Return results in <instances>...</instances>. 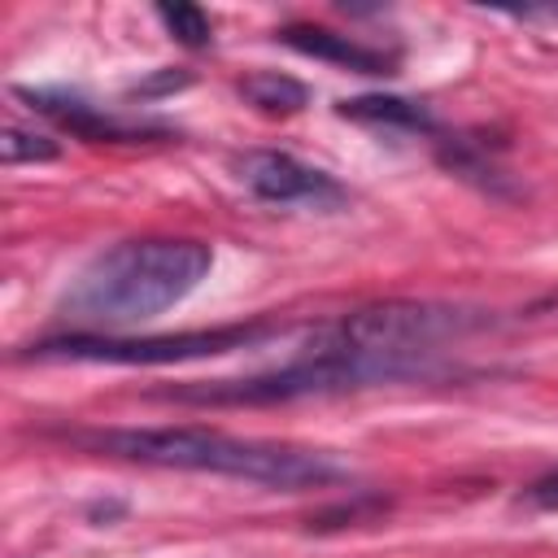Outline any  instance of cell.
I'll list each match as a JSON object with an SVG mask.
<instances>
[{
    "label": "cell",
    "mask_w": 558,
    "mask_h": 558,
    "mask_svg": "<svg viewBox=\"0 0 558 558\" xmlns=\"http://www.w3.org/2000/svg\"><path fill=\"white\" fill-rule=\"evenodd\" d=\"M214 248L187 235H140L100 248L65 283L57 314L74 331L122 336L201 288Z\"/></svg>",
    "instance_id": "obj_1"
},
{
    "label": "cell",
    "mask_w": 558,
    "mask_h": 558,
    "mask_svg": "<svg viewBox=\"0 0 558 558\" xmlns=\"http://www.w3.org/2000/svg\"><path fill=\"white\" fill-rule=\"evenodd\" d=\"M74 445H87L109 458L170 466V471H205L227 480H248L279 493H310L349 480V466L331 453L279 445V440H244L218 427H105V432H74Z\"/></svg>",
    "instance_id": "obj_2"
},
{
    "label": "cell",
    "mask_w": 558,
    "mask_h": 558,
    "mask_svg": "<svg viewBox=\"0 0 558 558\" xmlns=\"http://www.w3.org/2000/svg\"><path fill=\"white\" fill-rule=\"evenodd\" d=\"M440 375V362H418V357H384V353H353L323 344L305 331L301 349L262 375L244 379H205V384H183L170 388V401L187 405H279V401H301V397H336L353 388H375V384H405V379H432Z\"/></svg>",
    "instance_id": "obj_3"
},
{
    "label": "cell",
    "mask_w": 558,
    "mask_h": 558,
    "mask_svg": "<svg viewBox=\"0 0 558 558\" xmlns=\"http://www.w3.org/2000/svg\"><path fill=\"white\" fill-rule=\"evenodd\" d=\"M288 323H235L214 331H179V336H92V331H65L52 340L31 344L26 357L35 362H109V366H170V362H196V357H222L235 349H257L266 340H279Z\"/></svg>",
    "instance_id": "obj_4"
},
{
    "label": "cell",
    "mask_w": 558,
    "mask_h": 558,
    "mask_svg": "<svg viewBox=\"0 0 558 558\" xmlns=\"http://www.w3.org/2000/svg\"><path fill=\"white\" fill-rule=\"evenodd\" d=\"M235 179L270 201V205H296V209H340L349 201V192L318 166L292 157V153H279V148H248L231 161Z\"/></svg>",
    "instance_id": "obj_5"
},
{
    "label": "cell",
    "mask_w": 558,
    "mask_h": 558,
    "mask_svg": "<svg viewBox=\"0 0 558 558\" xmlns=\"http://www.w3.org/2000/svg\"><path fill=\"white\" fill-rule=\"evenodd\" d=\"M22 100H31L35 113L61 122L65 131H74L78 140H118V144H131V140H148V135H166L161 122H131V118H118L74 92H52V87H22L17 92Z\"/></svg>",
    "instance_id": "obj_6"
},
{
    "label": "cell",
    "mask_w": 558,
    "mask_h": 558,
    "mask_svg": "<svg viewBox=\"0 0 558 558\" xmlns=\"http://www.w3.org/2000/svg\"><path fill=\"white\" fill-rule=\"evenodd\" d=\"M279 39L305 57H318V61H331V65H344L357 74H392V65H397L384 48L357 44L353 35H336L327 26H288Z\"/></svg>",
    "instance_id": "obj_7"
},
{
    "label": "cell",
    "mask_w": 558,
    "mask_h": 558,
    "mask_svg": "<svg viewBox=\"0 0 558 558\" xmlns=\"http://www.w3.org/2000/svg\"><path fill=\"white\" fill-rule=\"evenodd\" d=\"M340 118H353L362 126L375 131H405V135H427L432 131V113L418 100H401V96H357V100H340L336 109Z\"/></svg>",
    "instance_id": "obj_8"
},
{
    "label": "cell",
    "mask_w": 558,
    "mask_h": 558,
    "mask_svg": "<svg viewBox=\"0 0 558 558\" xmlns=\"http://www.w3.org/2000/svg\"><path fill=\"white\" fill-rule=\"evenodd\" d=\"M240 96H244L253 109H262V113H296L310 92H305V83H296V78H288V74L257 70V74H248V78L240 83Z\"/></svg>",
    "instance_id": "obj_9"
},
{
    "label": "cell",
    "mask_w": 558,
    "mask_h": 558,
    "mask_svg": "<svg viewBox=\"0 0 558 558\" xmlns=\"http://www.w3.org/2000/svg\"><path fill=\"white\" fill-rule=\"evenodd\" d=\"M0 157H4V166L57 161V157H61V144H57L48 131H35V126H17V122H9V126H4V140H0Z\"/></svg>",
    "instance_id": "obj_10"
},
{
    "label": "cell",
    "mask_w": 558,
    "mask_h": 558,
    "mask_svg": "<svg viewBox=\"0 0 558 558\" xmlns=\"http://www.w3.org/2000/svg\"><path fill=\"white\" fill-rule=\"evenodd\" d=\"M157 17H161V26H166L179 44H187V48H205V44L214 39V26H209V17H205L196 4H157Z\"/></svg>",
    "instance_id": "obj_11"
},
{
    "label": "cell",
    "mask_w": 558,
    "mask_h": 558,
    "mask_svg": "<svg viewBox=\"0 0 558 558\" xmlns=\"http://www.w3.org/2000/svg\"><path fill=\"white\" fill-rule=\"evenodd\" d=\"M523 506H532V510H558V471L532 480L523 488Z\"/></svg>",
    "instance_id": "obj_12"
}]
</instances>
